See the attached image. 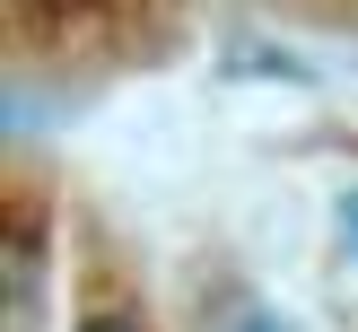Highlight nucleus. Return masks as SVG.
Wrapping results in <instances>:
<instances>
[{
	"label": "nucleus",
	"instance_id": "nucleus-2",
	"mask_svg": "<svg viewBox=\"0 0 358 332\" xmlns=\"http://www.w3.org/2000/svg\"><path fill=\"white\" fill-rule=\"evenodd\" d=\"M236 332H289V324H271V315H245V324Z\"/></svg>",
	"mask_w": 358,
	"mask_h": 332
},
{
	"label": "nucleus",
	"instance_id": "nucleus-1",
	"mask_svg": "<svg viewBox=\"0 0 358 332\" xmlns=\"http://www.w3.org/2000/svg\"><path fill=\"white\" fill-rule=\"evenodd\" d=\"M79 332H140V324H122V315H96V324H79Z\"/></svg>",
	"mask_w": 358,
	"mask_h": 332
}]
</instances>
